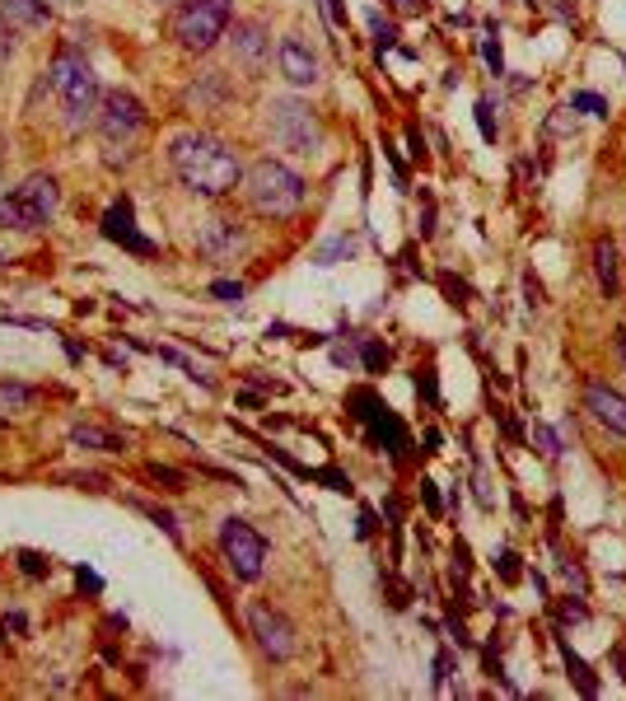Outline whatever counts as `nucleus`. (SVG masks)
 Here are the masks:
<instances>
[{"label":"nucleus","instance_id":"obj_1","mask_svg":"<svg viewBox=\"0 0 626 701\" xmlns=\"http://www.w3.org/2000/svg\"><path fill=\"white\" fill-rule=\"evenodd\" d=\"M169 159H173V173H178L192 192H201V197H225V192H234L243 178L239 155H234L225 141H215V136H178Z\"/></svg>","mask_w":626,"mask_h":701},{"label":"nucleus","instance_id":"obj_2","mask_svg":"<svg viewBox=\"0 0 626 701\" xmlns=\"http://www.w3.org/2000/svg\"><path fill=\"white\" fill-rule=\"evenodd\" d=\"M243 192L253 201V211L267 220H285L304 206V178L295 169H285L281 159H257L243 178Z\"/></svg>","mask_w":626,"mask_h":701},{"label":"nucleus","instance_id":"obj_3","mask_svg":"<svg viewBox=\"0 0 626 701\" xmlns=\"http://www.w3.org/2000/svg\"><path fill=\"white\" fill-rule=\"evenodd\" d=\"M61 206V187L57 178H29V183H19L15 192H5L0 197V229H43Z\"/></svg>","mask_w":626,"mask_h":701},{"label":"nucleus","instance_id":"obj_4","mask_svg":"<svg viewBox=\"0 0 626 701\" xmlns=\"http://www.w3.org/2000/svg\"><path fill=\"white\" fill-rule=\"evenodd\" d=\"M52 89H57L61 108H66V122L71 127H89V117H99V80L89 71V61L80 57H57L52 61Z\"/></svg>","mask_w":626,"mask_h":701},{"label":"nucleus","instance_id":"obj_5","mask_svg":"<svg viewBox=\"0 0 626 701\" xmlns=\"http://www.w3.org/2000/svg\"><path fill=\"white\" fill-rule=\"evenodd\" d=\"M99 136L103 145H108V159L113 164H122V155H131V145H136V136L145 131V108L136 94H127V89H113V94H103L99 103Z\"/></svg>","mask_w":626,"mask_h":701},{"label":"nucleus","instance_id":"obj_6","mask_svg":"<svg viewBox=\"0 0 626 701\" xmlns=\"http://www.w3.org/2000/svg\"><path fill=\"white\" fill-rule=\"evenodd\" d=\"M229 15H234L229 0H183L178 15H173V38H178L187 52H211V47L225 38Z\"/></svg>","mask_w":626,"mask_h":701},{"label":"nucleus","instance_id":"obj_7","mask_svg":"<svg viewBox=\"0 0 626 701\" xmlns=\"http://www.w3.org/2000/svg\"><path fill=\"white\" fill-rule=\"evenodd\" d=\"M267 136L290 155H313L323 131H318V117L304 108L299 99H271L267 103Z\"/></svg>","mask_w":626,"mask_h":701},{"label":"nucleus","instance_id":"obj_8","mask_svg":"<svg viewBox=\"0 0 626 701\" xmlns=\"http://www.w3.org/2000/svg\"><path fill=\"white\" fill-rule=\"evenodd\" d=\"M220 547H225V561L234 566L239 580H257V575H262L267 543L253 533V524H243V519H225V524H220Z\"/></svg>","mask_w":626,"mask_h":701},{"label":"nucleus","instance_id":"obj_9","mask_svg":"<svg viewBox=\"0 0 626 701\" xmlns=\"http://www.w3.org/2000/svg\"><path fill=\"white\" fill-rule=\"evenodd\" d=\"M248 627H253V636H257V645H262V655L267 659H290L295 655V627H290L276 608L253 603V608H248Z\"/></svg>","mask_w":626,"mask_h":701},{"label":"nucleus","instance_id":"obj_10","mask_svg":"<svg viewBox=\"0 0 626 701\" xmlns=\"http://www.w3.org/2000/svg\"><path fill=\"white\" fill-rule=\"evenodd\" d=\"M276 66H281V75L295 89L318 85V57H313L299 38H281V43H276Z\"/></svg>","mask_w":626,"mask_h":701},{"label":"nucleus","instance_id":"obj_11","mask_svg":"<svg viewBox=\"0 0 626 701\" xmlns=\"http://www.w3.org/2000/svg\"><path fill=\"white\" fill-rule=\"evenodd\" d=\"M584 407H589V412H594L608 430L626 435V398H622V393H612L608 384H589V388H584Z\"/></svg>","mask_w":626,"mask_h":701},{"label":"nucleus","instance_id":"obj_12","mask_svg":"<svg viewBox=\"0 0 626 701\" xmlns=\"http://www.w3.org/2000/svg\"><path fill=\"white\" fill-rule=\"evenodd\" d=\"M594 272H598V290L608 300H617V290H622V258H617L612 239H594Z\"/></svg>","mask_w":626,"mask_h":701},{"label":"nucleus","instance_id":"obj_13","mask_svg":"<svg viewBox=\"0 0 626 701\" xmlns=\"http://www.w3.org/2000/svg\"><path fill=\"white\" fill-rule=\"evenodd\" d=\"M239 248H243V229L229 225V220H211V229L201 234V253H206V258H215V262L234 258Z\"/></svg>","mask_w":626,"mask_h":701},{"label":"nucleus","instance_id":"obj_14","mask_svg":"<svg viewBox=\"0 0 626 701\" xmlns=\"http://www.w3.org/2000/svg\"><path fill=\"white\" fill-rule=\"evenodd\" d=\"M267 52H271V43H267V33H262V24H239L234 29V57L243 66H262Z\"/></svg>","mask_w":626,"mask_h":701},{"label":"nucleus","instance_id":"obj_15","mask_svg":"<svg viewBox=\"0 0 626 701\" xmlns=\"http://www.w3.org/2000/svg\"><path fill=\"white\" fill-rule=\"evenodd\" d=\"M108 234H113L117 244H131L136 253H150V244H145L141 234L131 229V201H117L113 211H108Z\"/></svg>","mask_w":626,"mask_h":701},{"label":"nucleus","instance_id":"obj_16","mask_svg":"<svg viewBox=\"0 0 626 701\" xmlns=\"http://www.w3.org/2000/svg\"><path fill=\"white\" fill-rule=\"evenodd\" d=\"M71 440L80 444V449H99V454H117V449H122V440H117L113 430H103V426H75Z\"/></svg>","mask_w":626,"mask_h":701},{"label":"nucleus","instance_id":"obj_17","mask_svg":"<svg viewBox=\"0 0 626 701\" xmlns=\"http://www.w3.org/2000/svg\"><path fill=\"white\" fill-rule=\"evenodd\" d=\"M561 655H566V669H570V683L580 687L584 697H598V678L594 673H589V664H584L580 655H575V650H570L566 641H561Z\"/></svg>","mask_w":626,"mask_h":701},{"label":"nucleus","instance_id":"obj_18","mask_svg":"<svg viewBox=\"0 0 626 701\" xmlns=\"http://www.w3.org/2000/svg\"><path fill=\"white\" fill-rule=\"evenodd\" d=\"M0 5H5V15H10L15 29H38V24H47V15L33 0H0Z\"/></svg>","mask_w":626,"mask_h":701},{"label":"nucleus","instance_id":"obj_19","mask_svg":"<svg viewBox=\"0 0 626 701\" xmlns=\"http://www.w3.org/2000/svg\"><path fill=\"white\" fill-rule=\"evenodd\" d=\"M38 402V388L29 384H0V407L5 412H24V407H33Z\"/></svg>","mask_w":626,"mask_h":701},{"label":"nucleus","instance_id":"obj_20","mask_svg":"<svg viewBox=\"0 0 626 701\" xmlns=\"http://www.w3.org/2000/svg\"><path fill=\"white\" fill-rule=\"evenodd\" d=\"M346 253H356V239H351V234H342V239H332V244H323V248H318V253H313V262H318V267H332V262H337V258H346Z\"/></svg>","mask_w":626,"mask_h":701},{"label":"nucleus","instance_id":"obj_21","mask_svg":"<svg viewBox=\"0 0 626 701\" xmlns=\"http://www.w3.org/2000/svg\"><path fill=\"white\" fill-rule=\"evenodd\" d=\"M533 444H538V449H542L547 458H561V440H556V435H552L547 426H533Z\"/></svg>","mask_w":626,"mask_h":701},{"label":"nucleus","instance_id":"obj_22","mask_svg":"<svg viewBox=\"0 0 626 701\" xmlns=\"http://www.w3.org/2000/svg\"><path fill=\"white\" fill-rule=\"evenodd\" d=\"M575 113H589V117H603L608 113V103L598 99V94H575V103H570Z\"/></svg>","mask_w":626,"mask_h":701},{"label":"nucleus","instance_id":"obj_23","mask_svg":"<svg viewBox=\"0 0 626 701\" xmlns=\"http://www.w3.org/2000/svg\"><path fill=\"white\" fill-rule=\"evenodd\" d=\"M496 571L500 580H519V557L514 552H496Z\"/></svg>","mask_w":626,"mask_h":701},{"label":"nucleus","instance_id":"obj_24","mask_svg":"<svg viewBox=\"0 0 626 701\" xmlns=\"http://www.w3.org/2000/svg\"><path fill=\"white\" fill-rule=\"evenodd\" d=\"M211 295H220L225 304H239V300H243V286H239V281H215Z\"/></svg>","mask_w":626,"mask_h":701},{"label":"nucleus","instance_id":"obj_25","mask_svg":"<svg viewBox=\"0 0 626 701\" xmlns=\"http://www.w3.org/2000/svg\"><path fill=\"white\" fill-rule=\"evenodd\" d=\"M15 24H10V15H5V5H0V57L10 52V43H15Z\"/></svg>","mask_w":626,"mask_h":701},{"label":"nucleus","instance_id":"obj_26","mask_svg":"<svg viewBox=\"0 0 626 701\" xmlns=\"http://www.w3.org/2000/svg\"><path fill=\"white\" fill-rule=\"evenodd\" d=\"M477 122H482V136L486 141H496V117H491V103H477Z\"/></svg>","mask_w":626,"mask_h":701},{"label":"nucleus","instance_id":"obj_27","mask_svg":"<svg viewBox=\"0 0 626 701\" xmlns=\"http://www.w3.org/2000/svg\"><path fill=\"white\" fill-rule=\"evenodd\" d=\"M141 510H145V515H150V519H155V524H159V529H164V533H169V538H178V524H173V515H164V510H155V505H141Z\"/></svg>","mask_w":626,"mask_h":701},{"label":"nucleus","instance_id":"obj_28","mask_svg":"<svg viewBox=\"0 0 626 701\" xmlns=\"http://www.w3.org/2000/svg\"><path fill=\"white\" fill-rule=\"evenodd\" d=\"M150 477H155V482H169V491H183V477L173 473V468H159V463H150Z\"/></svg>","mask_w":626,"mask_h":701},{"label":"nucleus","instance_id":"obj_29","mask_svg":"<svg viewBox=\"0 0 626 701\" xmlns=\"http://www.w3.org/2000/svg\"><path fill=\"white\" fill-rule=\"evenodd\" d=\"M584 617H589V608H584V603H575V599L561 603V622H584Z\"/></svg>","mask_w":626,"mask_h":701},{"label":"nucleus","instance_id":"obj_30","mask_svg":"<svg viewBox=\"0 0 626 701\" xmlns=\"http://www.w3.org/2000/svg\"><path fill=\"white\" fill-rule=\"evenodd\" d=\"M384 346H365V365H370V370H379V365H384Z\"/></svg>","mask_w":626,"mask_h":701},{"label":"nucleus","instance_id":"obj_31","mask_svg":"<svg viewBox=\"0 0 626 701\" xmlns=\"http://www.w3.org/2000/svg\"><path fill=\"white\" fill-rule=\"evenodd\" d=\"M370 24H374V33H379V43H393V24H384V19H379V15H374Z\"/></svg>","mask_w":626,"mask_h":701},{"label":"nucleus","instance_id":"obj_32","mask_svg":"<svg viewBox=\"0 0 626 701\" xmlns=\"http://www.w3.org/2000/svg\"><path fill=\"white\" fill-rule=\"evenodd\" d=\"M323 10H328V19H332V24H342V0H323Z\"/></svg>","mask_w":626,"mask_h":701},{"label":"nucleus","instance_id":"obj_33","mask_svg":"<svg viewBox=\"0 0 626 701\" xmlns=\"http://www.w3.org/2000/svg\"><path fill=\"white\" fill-rule=\"evenodd\" d=\"M482 52H486V61H491V71H500V66H505V61H500V47H496V43H486Z\"/></svg>","mask_w":626,"mask_h":701},{"label":"nucleus","instance_id":"obj_34","mask_svg":"<svg viewBox=\"0 0 626 701\" xmlns=\"http://www.w3.org/2000/svg\"><path fill=\"white\" fill-rule=\"evenodd\" d=\"M612 342H617V356H622V365H626V328H617V337H612Z\"/></svg>","mask_w":626,"mask_h":701},{"label":"nucleus","instance_id":"obj_35","mask_svg":"<svg viewBox=\"0 0 626 701\" xmlns=\"http://www.w3.org/2000/svg\"><path fill=\"white\" fill-rule=\"evenodd\" d=\"M0 262H5V258H0Z\"/></svg>","mask_w":626,"mask_h":701}]
</instances>
